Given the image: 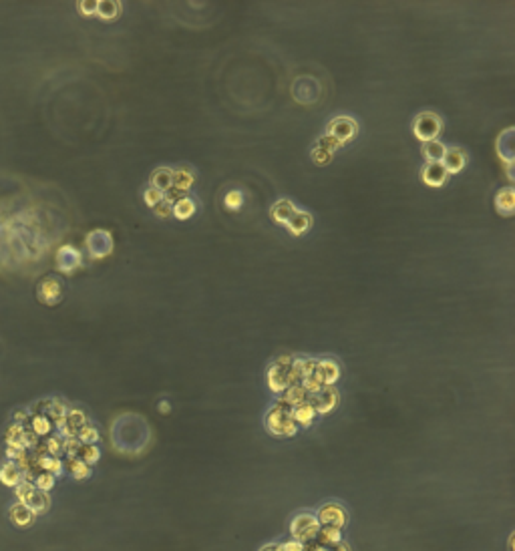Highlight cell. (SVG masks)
Here are the masks:
<instances>
[{"mask_svg": "<svg viewBox=\"0 0 515 551\" xmlns=\"http://www.w3.org/2000/svg\"><path fill=\"white\" fill-rule=\"evenodd\" d=\"M266 429L274 436H294L298 433V425L292 418V409L284 402L276 401V404L268 411Z\"/></svg>", "mask_w": 515, "mask_h": 551, "instance_id": "cell-1", "label": "cell"}, {"mask_svg": "<svg viewBox=\"0 0 515 551\" xmlns=\"http://www.w3.org/2000/svg\"><path fill=\"white\" fill-rule=\"evenodd\" d=\"M320 529V523L316 519L314 513L310 511H304V513H298L296 517L292 519L290 523V537L298 543H312L316 539V534Z\"/></svg>", "mask_w": 515, "mask_h": 551, "instance_id": "cell-2", "label": "cell"}, {"mask_svg": "<svg viewBox=\"0 0 515 551\" xmlns=\"http://www.w3.org/2000/svg\"><path fill=\"white\" fill-rule=\"evenodd\" d=\"M441 131H443V121L437 113L423 111L416 115L415 123H413V133L419 141H423V143L435 141V139H439Z\"/></svg>", "mask_w": 515, "mask_h": 551, "instance_id": "cell-3", "label": "cell"}, {"mask_svg": "<svg viewBox=\"0 0 515 551\" xmlns=\"http://www.w3.org/2000/svg\"><path fill=\"white\" fill-rule=\"evenodd\" d=\"M316 519H318L320 527H334V529L342 531L347 527V523H349V513H347V509L340 503L331 501L320 505Z\"/></svg>", "mask_w": 515, "mask_h": 551, "instance_id": "cell-4", "label": "cell"}, {"mask_svg": "<svg viewBox=\"0 0 515 551\" xmlns=\"http://www.w3.org/2000/svg\"><path fill=\"white\" fill-rule=\"evenodd\" d=\"M356 133H358V123H356V119L347 117V115L334 117L333 121L328 123V127H326V135H333L334 139H338L342 145H344L347 141H350V139H354Z\"/></svg>", "mask_w": 515, "mask_h": 551, "instance_id": "cell-5", "label": "cell"}, {"mask_svg": "<svg viewBox=\"0 0 515 551\" xmlns=\"http://www.w3.org/2000/svg\"><path fill=\"white\" fill-rule=\"evenodd\" d=\"M296 383L294 374H292V367H280V365H272L268 368V386L272 392H278L282 395L288 386H292Z\"/></svg>", "mask_w": 515, "mask_h": 551, "instance_id": "cell-6", "label": "cell"}, {"mask_svg": "<svg viewBox=\"0 0 515 551\" xmlns=\"http://www.w3.org/2000/svg\"><path fill=\"white\" fill-rule=\"evenodd\" d=\"M338 401H340V397H338V390L334 386H324L322 390L310 395V399H308V402L316 411V415H328L331 411L336 409Z\"/></svg>", "mask_w": 515, "mask_h": 551, "instance_id": "cell-7", "label": "cell"}, {"mask_svg": "<svg viewBox=\"0 0 515 551\" xmlns=\"http://www.w3.org/2000/svg\"><path fill=\"white\" fill-rule=\"evenodd\" d=\"M87 248L93 258H105L113 251V237L105 230H95L87 235Z\"/></svg>", "mask_w": 515, "mask_h": 551, "instance_id": "cell-8", "label": "cell"}, {"mask_svg": "<svg viewBox=\"0 0 515 551\" xmlns=\"http://www.w3.org/2000/svg\"><path fill=\"white\" fill-rule=\"evenodd\" d=\"M36 294H38V300L43 304H49V306H55L59 302L63 300V284L59 278L55 276H47L41 280V284L36 288Z\"/></svg>", "mask_w": 515, "mask_h": 551, "instance_id": "cell-9", "label": "cell"}, {"mask_svg": "<svg viewBox=\"0 0 515 551\" xmlns=\"http://www.w3.org/2000/svg\"><path fill=\"white\" fill-rule=\"evenodd\" d=\"M342 370L338 367V362L333 358H324V360H316L314 376L322 383V386H334V383L340 381Z\"/></svg>", "mask_w": 515, "mask_h": 551, "instance_id": "cell-10", "label": "cell"}, {"mask_svg": "<svg viewBox=\"0 0 515 551\" xmlns=\"http://www.w3.org/2000/svg\"><path fill=\"white\" fill-rule=\"evenodd\" d=\"M81 264H83V256H81V251L77 250V248L63 246L61 250L57 251V266H59L61 272L71 274V272H75Z\"/></svg>", "mask_w": 515, "mask_h": 551, "instance_id": "cell-11", "label": "cell"}, {"mask_svg": "<svg viewBox=\"0 0 515 551\" xmlns=\"http://www.w3.org/2000/svg\"><path fill=\"white\" fill-rule=\"evenodd\" d=\"M443 168H445V171H447V175L451 173V175H455V173H459L461 169L465 168L467 163V155L465 151L459 149V147H451V149L445 151V157H443Z\"/></svg>", "mask_w": 515, "mask_h": 551, "instance_id": "cell-12", "label": "cell"}, {"mask_svg": "<svg viewBox=\"0 0 515 551\" xmlns=\"http://www.w3.org/2000/svg\"><path fill=\"white\" fill-rule=\"evenodd\" d=\"M308 399H310V395L304 390L302 384H292V386H288L282 395L278 397V401L284 402V404H288L290 409H294V406H298V404L308 402Z\"/></svg>", "mask_w": 515, "mask_h": 551, "instance_id": "cell-13", "label": "cell"}, {"mask_svg": "<svg viewBox=\"0 0 515 551\" xmlns=\"http://www.w3.org/2000/svg\"><path fill=\"white\" fill-rule=\"evenodd\" d=\"M286 228L290 230V234L292 235L306 234V232L312 228V216H310L308 212H300V210H296V212L292 214V217L288 219Z\"/></svg>", "mask_w": 515, "mask_h": 551, "instance_id": "cell-14", "label": "cell"}, {"mask_svg": "<svg viewBox=\"0 0 515 551\" xmlns=\"http://www.w3.org/2000/svg\"><path fill=\"white\" fill-rule=\"evenodd\" d=\"M421 175H423V182L429 187H441L447 179V171L443 168V163H427Z\"/></svg>", "mask_w": 515, "mask_h": 551, "instance_id": "cell-15", "label": "cell"}, {"mask_svg": "<svg viewBox=\"0 0 515 551\" xmlns=\"http://www.w3.org/2000/svg\"><path fill=\"white\" fill-rule=\"evenodd\" d=\"M294 212H296V205H294L292 201L280 200L272 205V210H270V216H272V219H274L276 223H282V226H286V223H288V219L292 217V214H294Z\"/></svg>", "mask_w": 515, "mask_h": 551, "instance_id": "cell-16", "label": "cell"}, {"mask_svg": "<svg viewBox=\"0 0 515 551\" xmlns=\"http://www.w3.org/2000/svg\"><path fill=\"white\" fill-rule=\"evenodd\" d=\"M194 184H196V175L191 173V169L182 168L171 173V189H175V191L185 193Z\"/></svg>", "mask_w": 515, "mask_h": 551, "instance_id": "cell-17", "label": "cell"}, {"mask_svg": "<svg viewBox=\"0 0 515 551\" xmlns=\"http://www.w3.org/2000/svg\"><path fill=\"white\" fill-rule=\"evenodd\" d=\"M495 207H498L499 214H503V216H512V214H514L515 193L512 187L499 189L498 196H495Z\"/></svg>", "mask_w": 515, "mask_h": 551, "instance_id": "cell-18", "label": "cell"}, {"mask_svg": "<svg viewBox=\"0 0 515 551\" xmlns=\"http://www.w3.org/2000/svg\"><path fill=\"white\" fill-rule=\"evenodd\" d=\"M8 515H10V521H13L15 525H18V527H27V525H31L34 519V513L27 507V505H24V503L13 505L10 511H8Z\"/></svg>", "mask_w": 515, "mask_h": 551, "instance_id": "cell-19", "label": "cell"}, {"mask_svg": "<svg viewBox=\"0 0 515 551\" xmlns=\"http://www.w3.org/2000/svg\"><path fill=\"white\" fill-rule=\"evenodd\" d=\"M445 151H447V147L439 139L423 143V157L427 159V163H441L445 157Z\"/></svg>", "mask_w": 515, "mask_h": 551, "instance_id": "cell-20", "label": "cell"}, {"mask_svg": "<svg viewBox=\"0 0 515 551\" xmlns=\"http://www.w3.org/2000/svg\"><path fill=\"white\" fill-rule=\"evenodd\" d=\"M292 418L298 427H310L314 423L316 418V411L312 409L310 402H304V404H298L292 409Z\"/></svg>", "mask_w": 515, "mask_h": 551, "instance_id": "cell-21", "label": "cell"}, {"mask_svg": "<svg viewBox=\"0 0 515 551\" xmlns=\"http://www.w3.org/2000/svg\"><path fill=\"white\" fill-rule=\"evenodd\" d=\"M340 541H342V531L334 527H320L314 539L316 545H322V548H333Z\"/></svg>", "mask_w": 515, "mask_h": 551, "instance_id": "cell-22", "label": "cell"}, {"mask_svg": "<svg viewBox=\"0 0 515 551\" xmlns=\"http://www.w3.org/2000/svg\"><path fill=\"white\" fill-rule=\"evenodd\" d=\"M31 511H33L34 515H41V513H45L47 509L50 507V497L49 493H45V491H38V489H34L33 495L27 499V503H24Z\"/></svg>", "mask_w": 515, "mask_h": 551, "instance_id": "cell-23", "label": "cell"}, {"mask_svg": "<svg viewBox=\"0 0 515 551\" xmlns=\"http://www.w3.org/2000/svg\"><path fill=\"white\" fill-rule=\"evenodd\" d=\"M22 471H20V467H18L17 463H6V465H2V469H0V481L4 485H8V487H17V485L22 483Z\"/></svg>", "mask_w": 515, "mask_h": 551, "instance_id": "cell-24", "label": "cell"}, {"mask_svg": "<svg viewBox=\"0 0 515 551\" xmlns=\"http://www.w3.org/2000/svg\"><path fill=\"white\" fill-rule=\"evenodd\" d=\"M316 358H294L292 362V374L296 379V383H302L306 376H310L314 372Z\"/></svg>", "mask_w": 515, "mask_h": 551, "instance_id": "cell-25", "label": "cell"}, {"mask_svg": "<svg viewBox=\"0 0 515 551\" xmlns=\"http://www.w3.org/2000/svg\"><path fill=\"white\" fill-rule=\"evenodd\" d=\"M171 173H173V171L167 168L155 169V171L151 173V187L157 189V191H161V193H167V191L171 189Z\"/></svg>", "mask_w": 515, "mask_h": 551, "instance_id": "cell-26", "label": "cell"}, {"mask_svg": "<svg viewBox=\"0 0 515 551\" xmlns=\"http://www.w3.org/2000/svg\"><path fill=\"white\" fill-rule=\"evenodd\" d=\"M196 201L191 200V198H183V200H180L177 203H173V207H171V216H175L177 219H189V217L196 214Z\"/></svg>", "mask_w": 515, "mask_h": 551, "instance_id": "cell-27", "label": "cell"}, {"mask_svg": "<svg viewBox=\"0 0 515 551\" xmlns=\"http://www.w3.org/2000/svg\"><path fill=\"white\" fill-rule=\"evenodd\" d=\"M38 469H43L45 473H50V475H61L63 473V463H61L59 457L43 455V457H38Z\"/></svg>", "mask_w": 515, "mask_h": 551, "instance_id": "cell-28", "label": "cell"}, {"mask_svg": "<svg viewBox=\"0 0 515 551\" xmlns=\"http://www.w3.org/2000/svg\"><path fill=\"white\" fill-rule=\"evenodd\" d=\"M121 10V4L119 2H111V0H103L97 2V17H101L103 20H113Z\"/></svg>", "mask_w": 515, "mask_h": 551, "instance_id": "cell-29", "label": "cell"}, {"mask_svg": "<svg viewBox=\"0 0 515 551\" xmlns=\"http://www.w3.org/2000/svg\"><path fill=\"white\" fill-rule=\"evenodd\" d=\"M77 459H81L85 465H95L101 459V451L97 445H81V449L77 453Z\"/></svg>", "mask_w": 515, "mask_h": 551, "instance_id": "cell-30", "label": "cell"}, {"mask_svg": "<svg viewBox=\"0 0 515 551\" xmlns=\"http://www.w3.org/2000/svg\"><path fill=\"white\" fill-rule=\"evenodd\" d=\"M67 469L68 473L75 477V479H87L89 475H91V467L89 465H85L81 459H67Z\"/></svg>", "mask_w": 515, "mask_h": 551, "instance_id": "cell-31", "label": "cell"}, {"mask_svg": "<svg viewBox=\"0 0 515 551\" xmlns=\"http://www.w3.org/2000/svg\"><path fill=\"white\" fill-rule=\"evenodd\" d=\"M31 429L36 436H45L52 431V423H50L49 417L45 415H34L33 423H31Z\"/></svg>", "mask_w": 515, "mask_h": 551, "instance_id": "cell-32", "label": "cell"}, {"mask_svg": "<svg viewBox=\"0 0 515 551\" xmlns=\"http://www.w3.org/2000/svg\"><path fill=\"white\" fill-rule=\"evenodd\" d=\"M77 441L81 443V445H97V441H99V431L93 427V425H85L83 429L77 433Z\"/></svg>", "mask_w": 515, "mask_h": 551, "instance_id": "cell-33", "label": "cell"}, {"mask_svg": "<svg viewBox=\"0 0 515 551\" xmlns=\"http://www.w3.org/2000/svg\"><path fill=\"white\" fill-rule=\"evenodd\" d=\"M33 485L38 489V491H45V493H47V491H50V489L55 487V475L41 471V473H36Z\"/></svg>", "mask_w": 515, "mask_h": 551, "instance_id": "cell-34", "label": "cell"}, {"mask_svg": "<svg viewBox=\"0 0 515 551\" xmlns=\"http://www.w3.org/2000/svg\"><path fill=\"white\" fill-rule=\"evenodd\" d=\"M316 145H318V147H322V149H328L331 153L342 149V143H340L338 139H334L333 135H322V137L316 141Z\"/></svg>", "mask_w": 515, "mask_h": 551, "instance_id": "cell-35", "label": "cell"}, {"mask_svg": "<svg viewBox=\"0 0 515 551\" xmlns=\"http://www.w3.org/2000/svg\"><path fill=\"white\" fill-rule=\"evenodd\" d=\"M333 155L334 153H331L328 149H322V147L316 145L314 149H312V161H314L316 166H328V163L333 161Z\"/></svg>", "mask_w": 515, "mask_h": 551, "instance_id": "cell-36", "label": "cell"}, {"mask_svg": "<svg viewBox=\"0 0 515 551\" xmlns=\"http://www.w3.org/2000/svg\"><path fill=\"white\" fill-rule=\"evenodd\" d=\"M242 203H244V193H242V191L233 189L230 193H226V207H228V210L235 212V210L242 207Z\"/></svg>", "mask_w": 515, "mask_h": 551, "instance_id": "cell-37", "label": "cell"}, {"mask_svg": "<svg viewBox=\"0 0 515 551\" xmlns=\"http://www.w3.org/2000/svg\"><path fill=\"white\" fill-rule=\"evenodd\" d=\"M45 451H47V455H50V457L61 455V453H63V439H61V436H50V439H47Z\"/></svg>", "mask_w": 515, "mask_h": 551, "instance_id": "cell-38", "label": "cell"}, {"mask_svg": "<svg viewBox=\"0 0 515 551\" xmlns=\"http://www.w3.org/2000/svg\"><path fill=\"white\" fill-rule=\"evenodd\" d=\"M81 449V443L77 441V436L73 439H63V453L67 455V459H75L77 453Z\"/></svg>", "mask_w": 515, "mask_h": 551, "instance_id": "cell-39", "label": "cell"}, {"mask_svg": "<svg viewBox=\"0 0 515 551\" xmlns=\"http://www.w3.org/2000/svg\"><path fill=\"white\" fill-rule=\"evenodd\" d=\"M36 489L31 481H22L20 485H17V497L20 499L18 503H27V499L33 495V491Z\"/></svg>", "mask_w": 515, "mask_h": 551, "instance_id": "cell-40", "label": "cell"}, {"mask_svg": "<svg viewBox=\"0 0 515 551\" xmlns=\"http://www.w3.org/2000/svg\"><path fill=\"white\" fill-rule=\"evenodd\" d=\"M143 200H145V203H147L150 207H153V205H157L159 201L164 200V193L157 191V189H153V187H147L145 193H143Z\"/></svg>", "mask_w": 515, "mask_h": 551, "instance_id": "cell-41", "label": "cell"}, {"mask_svg": "<svg viewBox=\"0 0 515 551\" xmlns=\"http://www.w3.org/2000/svg\"><path fill=\"white\" fill-rule=\"evenodd\" d=\"M77 6H79V13L85 15V17H93V15H97V0H91V2L83 0V2H79Z\"/></svg>", "mask_w": 515, "mask_h": 551, "instance_id": "cell-42", "label": "cell"}, {"mask_svg": "<svg viewBox=\"0 0 515 551\" xmlns=\"http://www.w3.org/2000/svg\"><path fill=\"white\" fill-rule=\"evenodd\" d=\"M171 207H173V205H169L166 200H161L157 205H153V212H155L157 217H164V219H166V217L171 216Z\"/></svg>", "mask_w": 515, "mask_h": 551, "instance_id": "cell-43", "label": "cell"}, {"mask_svg": "<svg viewBox=\"0 0 515 551\" xmlns=\"http://www.w3.org/2000/svg\"><path fill=\"white\" fill-rule=\"evenodd\" d=\"M294 358H296V356H292V354H282V356H278V358L274 360V365H280V367H292Z\"/></svg>", "mask_w": 515, "mask_h": 551, "instance_id": "cell-44", "label": "cell"}, {"mask_svg": "<svg viewBox=\"0 0 515 551\" xmlns=\"http://www.w3.org/2000/svg\"><path fill=\"white\" fill-rule=\"evenodd\" d=\"M331 551H350V550H349V545H347L344 541H340V543H336V545H333V548H331Z\"/></svg>", "mask_w": 515, "mask_h": 551, "instance_id": "cell-45", "label": "cell"}, {"mask_svg": "<svg viewBox=\"0 0 515 551\" xmlns=\"http://www.w3.org/2000/svg\"><path fill=\"white\" fill-rule=\"evenodd\" d=\"M157 409H159L161 413H169V402L161 401V402H159V404H157Z\"/></svg>", "mask_w": 515, "mask_h": 551, "instance_id": "cell-46", "label": "cell"}, {"mask_svg": "<svg viewBox=\"0 0 515 551\" xmlns=\"http://www.w3.org/2000/svg\"><path fill=\"white\" fill-rule=\"evenodd\" d=\"M276 548H278V543H266L264 548H260V551H276Z\"/></svg>", "mask_w": 515, "mask_h": 551, "instance_id": "cell-47", "label": "cell"}]
</instances>
